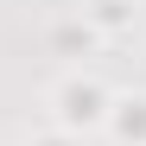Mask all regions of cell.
<instances>
[{"mask_svg":"<svg viewBox=\"0 0 146 146\" xmlns=\"http://www.w3.org/2000/svg\"><path fill=\"white\" fill-rule=\"evenodd\" d=\"M51 102H57V121H64V127H95V121H108V102H114V95L95 76H64Z\"/></svg>","mask_w":146,"mask_h":146,"instance_id":"6da1fadb","label":"cell"},{"mask_svg":"<svg viewBox=\"0 0 146 146\" xmlns=\"http://www.w3.org/2000/svg\"><path fill=\"white\" fill-rule=\"evenodd\" d=\"M44 146H70V140H44Z\"/></svg>","mask_w":146,"mask_h":146,"instance_id":"277c9868","label":"cell"},{"mask_svg":"<svg viewBox=\"0 0 146 146\" xmlns=\"http://www.w3.org/2000/svg\"><path fill=\"white\" fill-rule=\"evenodd\" d=\"M89 32H114V26H127L133 19V0H89Z\"/></svg>","mask_w":146,"mask_h":146,"instance_id":"3957f363","label":"cell"},{"mask_svg":"<svg viewBox=\"0 0 146 146\" xmlns=\"http://www.w3.org/2000/svg\"><path fill=\"white\" fill-rule=\"evenodd\" d=\"M108 127L121 140H146V95H133V102H108Z\"/></svg>","mask_w":146,"mask_h":146,"instance_id":"7a4b0ae2","label":"cell"}]
</instances>
